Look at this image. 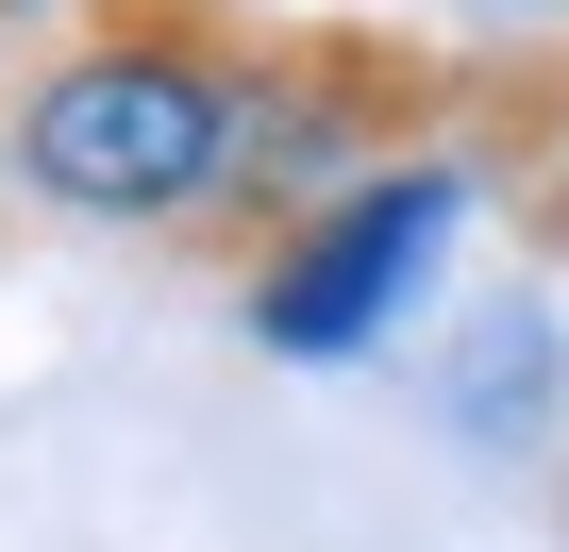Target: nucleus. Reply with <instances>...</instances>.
<instances>
[{"label": "nucleus", "mask_w": 569, "mask_h": 552, "mask_svg": "<svg viewBox=\"0 0 569 552\" xmlns=\"http://www.w3.org/2000/svg\"><path fill=\"white\" fill-rule=\"evenodd\" d=\"M251 18L234 0H84V34L18 101V184L68 218H218L251 134Z\"/></svg>", "instance_id": "nucleus-1"}, {"label": "nucleus", "mask_w": 569, "mask_h": 552, "mask_svg": "<svg viewBox=\"0 0 569 552\" xmlns=\"http://www.w3.org/2000/svg\"><path fill=\"white\" fill-rule=\"evenodd\" d=\"M552 552H569V485H552Z\"/></svg>", "instance_id": "nucleus-5"}, {"label": "nucleus", "mask_w": 569, "mask_h": 552, "mask_svg": "<svg viewBox=\"0 0 569 552\" xmlns=\"http://www.w3.org/2000/svg\"><path fill=\"white\" fill-rule=\"evenodd\" d=\"M452 218H469V151H452V134H436V151L352 168L336 201H302V218L268 234V268H251V335H268L284 369H352V352L436 285Z\"/></svg>", "instance_id": "nucleus-2"}, {"label": "nucleus", "mask_w": 569, "mask_h": 552, "mask_svg": "<svg viewBox=\"0 0 569 552\" xmlns=\"http://www.w3.org/2000/svg\"><path fill=\"white\" fill-rule=\"evenodd\" d=\"M0 18H68V0H0Z\"/></svg>", "instance_id": "nucleus-4"}, {"label": "nucleus", "mask_w": 569, "mask_h": 552, "mask_svg": "<svg viewBox=\"0 0 569 552\" xmlns=\"http://www.w3.org/2000/svg\"><path fill=\"white\" fill-rule=\"evenodd\" d=\"M552 369H569L552 319H536V302H486V319H469V369H452V419H469V435H536Z\"/></svg>", "instance_id": "nucleus-3"}]
</instances>
